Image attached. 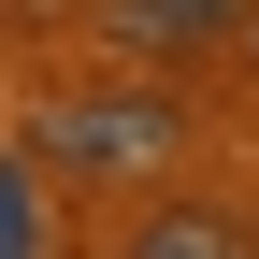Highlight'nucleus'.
I'll list each match as a JSON object with an SVG mask.
<instances>
[{"instance_id":"nucleus-1","label":"nucleus","mask_w":259,"mask_h":259,"mask_svg":"<svg viewBox=\"0 0 259 259\" xmlns=\"http://www.w3.org/2000/svg\"><path fill=\"white\" fill-rule=\"evenodd\" d=\"M15 144L44 158L58 187H115V173H158V158H187V101L158 72H115V87H72V101H29Z\"/></svg>"},{"instance_id":"nucleus-2","label":"nucleus","mask_w":259,"mask_h":259,"mask_svg":"<svg viewBox=\"0 0 259 259\" xmlns=\"http://www.w3.org/2000/svg\"><path fill=\"white\" fill-rule=\"evenodd\" d=\"M101 29L130 58H216V44H259V0H101Z\"/></svg>"},{"instance_id":"nucleus-3","label":"nucleus","mask_w":259,"mask_h":259,"mask_svg":"<svg viewBox=\"0 0 259 259\" xmlns=\"http://www.w3.org/2000/svg\"><path fill=\"white\" fill-rule=\"evenodd\" d=\"M58 231H72V187L15 144V158H0V259H58Z\"/></svg>"},{"instance_id":"nucleus-4","label":"nucleus","mask_w":259,"mask_h":259,"mask_svg":"<svg viewBox=\"0 0 259 259\" xmlns=\"http://www.w3.org/2000/svg\"><path fill=\"white\" fill-rule=\"evenodd\" d=\"M115 259H259V231H245V216H216V202H158Z\"/></svg>"}]
</instances>
